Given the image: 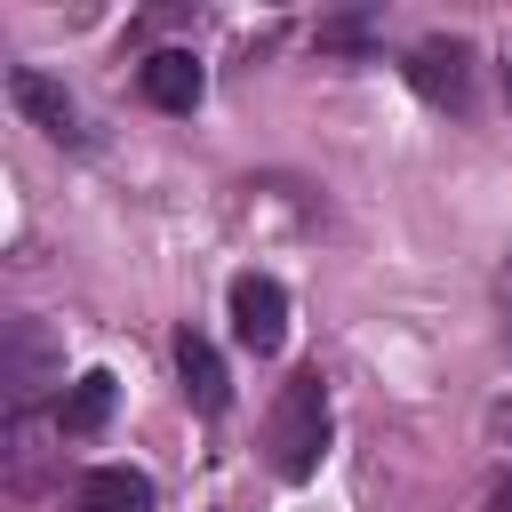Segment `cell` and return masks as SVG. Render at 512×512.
I'll return each instance as SVG.
<instances>
[{
	"label": "cell",
	"mask_w": 512,
	"mask_h": 512,
	"mask_svg": "<svg viewBox=\"0 0 512 512\" xmlns=\"http://www.w3.org/2000/svg\"><path fill=\"white\" fill-rule=\"evenodd\" d=\"M264 448H272V472L280 480H312L320 472V456H328V384H320V368H296L280 384Z\"/></svg>",
	"instance_id": "1"
},
{
	"label": "cell",
	"mask_w": 512,
	"mask_h": 512,
	"mask_svg": "<svg viewBox=\"0 0 512 512\" xmlns=\"http://www.w3.org/2000/svg\"><path fill=\"white\" fill-rule=\"evenodd\" d=\"M0 384H8V416H24L48 384H64V344L40 320H8L0 328Z\"/></svg>",
	"instance_id": "2"
},
{
	"label": "cell",
	"mask_w": 512,
	"mask_h": 512,
	"mask_svg": "<svg viewBox=\"0 0 512 512\" xmlns=\"http://www.w3.org/2000/svg\"><path fill=\"white\" fill-rule=\"evenodd\" d=\"M232 336H240V352H256V360H272V352L288 344V288H280L272 272H240V280H232Z\"/></svg>",
	"instance_id": "3"
},
{
	"label": "cell",
	"mask_w": 512,
	"mask_h": 512,
	"mask_svg": "<svg viewBox=\"0 0 512 512\" xmlns=\"http://www.w3.org/2000/svg\"><path fill=\"white\" fill-rule=\"evenodd\" d=\"M408 88L440 112H472V48L464 40H416L408 48Z\"/></svg>",
	"instance_id": "4"
},
{
	"label": "cell",
	"mask_w": 512,
	"mask_h": 512,
	"mask_svg": "<svg viewBox=\"0 0 512 512\" xmlns=\"http://www.w3.org/2000/svg\"><path fill=\"white\" fill-rule=\"evenodd\" d=\"M136 88H144V104H160V112H200L208 72H200L192 48H152V56L136 64Z\"/></svg>",
	"instance_id": "5"
},
{
	"label": "cell",
	"mask_w": 512,
	"mask_h": 512,
	"mask_svg": "<svg viewBox=\"0 0 512 512\" xmlns=\"http://www.w3.org/2000/svg\"><path fill=\"white\" fill-rule=\"evenodd\" d=\"M8 104L40 128V136H56V144H80V104L48 80V72H32V64H16L8 72Z\"/></svg>",
	"instance_id": "6"
},
{
	"label": "cell",
	"mask_w": 512,
	"mask_h": 512,
	"mask_svg": "<svg viewBox=\"0 0 512 512\" xmlns=\"http://www.w3.org/2000/svg\"><path fill=\"white\" fill-rule=\"evenodd\" d=\"M176 376H184V400H192L200 416H224V408H232V368H224V352H216L200 328L176 336Z\"/></svg>",
	"instance_id": "7"
},
{
	"label": "cell",
	"mask_w": 512,
	"mask_h": 512,
	"mask_svg": "<svg viewBox=\"0 0 512 512\" xmlns=\"http://www.w3.org/2000/svg\"><path fill=\"white\" fill-rule=\"evenodd\" d=\"M72 512H160V488L136 464H96V472H80Z\"/></svg>",
	"instance_id": "8"
},
{
	"label": "cell",
	"mask_w": 512,
	"mask_h": 512,
	"mask_svg": "<svg viewBox=\"0 0 512 512\" xmlns=\"http://www.w3.org/2000/svg\"><path fill=\"white\" fill-rule=\"evenodd\" d=\"M112 400H120V376H112V368H88L80 384H64V392H56V432H64V440H88V432H104Z\"/></svg>",
	"instance_id": "9"
},
{
	"label": "cell",
	"mask_w": 512,
	"mask_h": 512,
	"mask_svg": "<svg viewBox=\"0 0 512 512\" xmlns=\"http://www.w3.org/2000/svg\"><path fill=\"white\" fill-rule=\"evenodd\" d=\"M488 512H512V472H504V480L488 488Z\"/></svg>",
	"instance_id": "10"
},
{
	"label": "cell",
	"mask_w": 512,
	"mask_h": 512,
	"mask_svg": "<svg viewBox=\"0 0 512 512\" xmlns=\"http://www.w3.org/2000/svg\"><path fill=\"white\" fill-rule=\"evenodd\" d=\"M504 88H512V56H504Z\"/></svg>",
	"instance_id": "11"
}]
</instances>
